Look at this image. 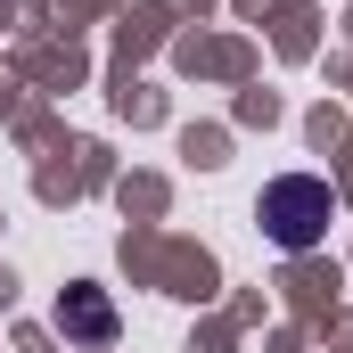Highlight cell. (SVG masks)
<instances>
[{"instance_id": "7a4b0ae2", "label": "cell", "mask_w": 353, "mask_h": 353, "mask_svg": "<svg viewBox=\"0 0 353 353\" xmlns=\"http://www.w3.org/2000/svg\"><path fill=\"white\" fill-rule=\"evenodd\" d=\"M58 329H66V337H115V304H107L99 288H66V296H58Z\"/></svg>"}, {"instance_id": "6da1fadb", "label": "cell", "mask_w": 353, "mask_h": 353, "mask_svg": "<svg viewBox=\"0 0 353 353\" xmlns=\"http://www.w3.org/2000/svg\"><path fill=\"white\" fill-rule=\"evenodd\" d=\"M263 239L271 247H288V255H304V247H321L329 239V222H337V189L321 173H279L263 181Z\"/></svg>"}]
</instances>
